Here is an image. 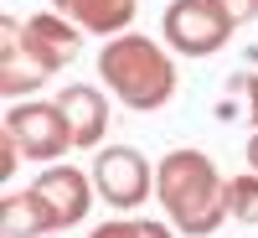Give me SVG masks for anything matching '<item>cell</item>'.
Instances as JSON below:
<instances>
[{
	"label": "cell",
	"mask_w": 258,
	"mask_h": 238,
	"mask_svg": "<svg viewBox=\"0 0 258 238\" xmlns=\"http://www.w3.org/2000/svg\"><path fill=\"white\" fill-rule=\"evenodd\" d=\"M155 192H160L170 228L186 238H207L222 228V218H232L227 181H222L217 161L202 156V150H170L155 171Z\"/></svg>",
	"instance_id": "6da1fadb"
},
{
	"label": "cell",
	"mask_w": 258,
	"mask_h": 238,
	"mask_svg": "<svg viewBox=\"0 0 258 238\" xmlns=\"http://www.w3.org/2000/svg\"><path fill=\"white\" fill-rule=\"evenodd\" d=\"M98 78L124 109L135 114H155L176 93V62L160 41L150 36H109V47L98 52Z\"/></svg>",
	"instance_id": "7a4b0ae2"
},
{
	"label": "cell",
	"mask_w": 258,
	"mask_h": 238,
	"mask_svg": "<svg viewBox=\"0 0 258 238\" xmlns=\"http://www.w3.org/2000/svg\"><path fill=\"white\" fill-rule=\"evenodd\" d=\"M160 31H165L170 52H181V57H212V52H222L232 41L238 21L222 11V0H170Z\"/></svg>",
	"instance_id": "3957f363"
},
{
	"label": "cell",
	"mask_w": 258,
	"mask_h": 238,
	"mask_svg": "<svg viewBox=\"0 0 258 238\" xmlns=\"http://www.w3.org/2000/svg\"><path fill=\"white\" fill-rule=\"evenodd\" d=\"M6 129L16 135V145H21L26 161H57V156L73 150V124H68V114H62V104H41V99L11 104Z\"/></svg>",
	"instance_id": "277c9868"
},
{
	"label": "cell",
	"mask_w": 258,
	"mask_h": 238,
	"mask_svg": "<svg viewBox=\"0 0 258 238\" xmlns=\"http://www.w3.org/2000/svg\"><path fill=\"white\" fill-rule=\"evenodd\" d=\"M93 186H98L103 202L129 212V207H140L150 192H155V171H150V161L135 145H103L98 161H93Z\"/></svg>",
	"instance_id": "5b68a950"
},
{
	"label": "cell",
	"mask_w": 258,
	"mask_h": 238,
	"mask_svg": "<svg viewBox=\"0 0 258 238\" xmlns=\"http://www.w3.org/2000/svg\"><path fill=\"white\" fill-rule=\"evenodd\" d=\"M11 26H16V41L26 47V57H31L47 78L62 73V68L78 57V47H83L78 26H73L68 16H57V11H41V16H26V21L11 16Z\"/></svg>",
	"instance_id": "8992f818"
},
{
	"label": "cell",
	"mask_w": 258,
	"mask_h": 238,
	"mask_svg": "<svg viewBox=\"0 0 258 238\" xmlns=\"http://www.w3.org/2000/svg\"><path fill=\"white\" fill-rule=\"evenodd\" d=\"M31 192L41 202H47V212H52V228L62 233V228H73V223H83L88 218V207H93V181L83 176L78 166H47L41 176L31 181Z\"/></svg>",
	"instance_id": "52a82bcc"
},
{
	"label": "cell",
	"mask_w": 258,
	"mask_h": 238,
	"mask_svg": "<svg viewBox=\"0 0 258 238\" xmlns=\"http://www.w3.org/2000/svg\"><path fill=\"white\" fill-rule=\"evenodd\" d=\"M62 114L73 124V145L78 150H98L103 135H109V99H103L93 83H68V88L57 93Z\"/></svg>",
	"instance_id": "ba28073f"
},
{
	"label": "cell",
	"mask_w": 258,
	"mask_h": 238,
	"mask_svg": "<svg viewBox=\"0 0 258 238\" xmlns=\"http://www.w3.org/2000/svg\"><path fill=\"white\" fill-rule=\"evenodd\" d=\"M57 16H68L78 31H93V36H124L135 26V11L140 0H52Z\"/></svg>",
	"instance_id": "9c48e42d"
},
{
	"label": "cell",
	"mask_w": 258,
	"mask_h": 238,
	"mask_svg": "<svg viewBox=\"0 0 258 238\" xmlns=\"http://www.w3.org/2000/svg\"><path fill=\"white\" fill-rule=\"evenodd\" d=\"M0 233H6V238H47L57 228H52L47 202L26 186V192H11V197L0 202Z\"/></svg>",
	"instance_id": "30bf717a"
},
{
	"label": "cell",
	"mask_w": 258,
	"mask_h": 238,
	"mask_svg": "<svg viewBox=\"0 0 258 238\" xmlns=\"http://www.w3.org/2000/svg\"><path fill=\"white\" fill-rule=\"evenodd\" d=\"M0 88H6V99H21V93H31L36 83H47V73L36 68V62L26 57V47L16 41V26H11V16L0 21Z\"/></svg>",
	"instance_id": "8fae6325"
},
{
	"label": "cell",
	"mask_w": 258,
	"mask_h": 238,
	"mask_svg": "<svg viewBox=\"0 0 258 238\" xmlns=\"http://www.w3.org/2000/svg\"><path fill=\"white\" fill-rule=\"evenodd\" d=\"M227 207L238 223H258V171H248V176H232L227 181Z\"/></svg>",
	"instance_id": "7c38bea8"
},
{
	"label": "cell",
	"mask_w": 258,
	"mask_h": 238,
	"mask_svg": "<svg viewBox=\"0 0 258 238\" xmlns=\"http://www.w3.org/2000/svg\"><path fill=\"white\" fill-rule=\"evenodd\" d=\"M93 238H176V228L150 223V218H114V223H98Z\"/></svg>",
	"instance_id": "4fadbf2b"
},
{
	"label": "cell",
	"mask_w": 258,
	"mask_h": 238,
	"mask_svg": "<svg viewBox=\"0 0 258 238\" xmlns=\"http://www.w3.org/2000/svg\"><path fill=\"white\" fill-rule=\"evenodd\" d=\"M26 161L21 156V145H16V135L11 129H0V176H16V166Z\"/></svg>",
	"instance_id": "5bb4252c"
},
{
	"label": "cell",
	"mask_w": 258,
	"mask_h": 238,
	"mask_svg": "<svg viewBox=\"0 0 258 238\" xmlns=\"http://www.w3.org/2000/svg\"><path fill=\"white\" fill-rule=\"evenodd\" d=\"M222 11L238 21V26H248V21H258V0H222Z\"/></svg>",
	"instance_id": "9a60e30c"
},
{
	"label": "cell",
	"mask_w": 258,
	"mask_h": 238,
	"mask_svg": "<svg viewBox=\"0 0 258 238\" xmlns=\"http://www.w3.org/2000/svg\"><path fill=\"white\" fill-rule=\"evenodd\" d=\"M238 88L248 93V119L258 124V73H243V78H238Z\"/></svg>",
	"instance_id": "2e32d148"
},
{
	"label": "cell",
	"mask_w": 258,
	"mask_h": 238,
	"mask_svg": "<svg viewBox=\"0 0 258 238\" xmlns=\"http://www.w3.org/2000/svg\"><path fill=\"white\" fill-rule=\"evenodd\" d=\"M248 166H253V171H258V135H253V140H248Z\"/></svg>",
	"instance_id": "e0dca14e"
}]
</instances>
